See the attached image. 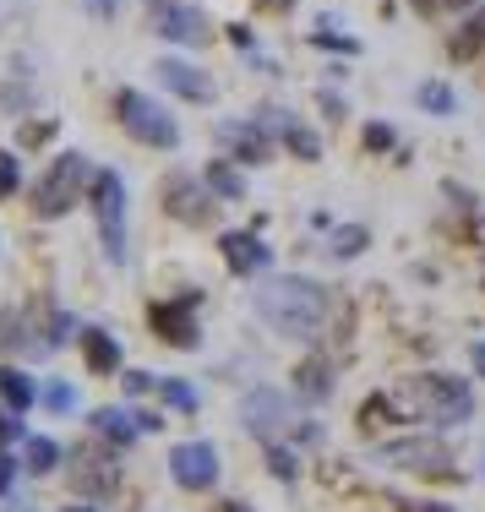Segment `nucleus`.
I'll use <instances>...</instances> for the list:
<instances>
[{
	"label": "nucleus",
	"mask_w": 485,
	"mask_h": 512,
	"mask_svg": "<svg viewBox=\"0 0 485 512\" xmlns=\"http://www.w3.org/2000/svg\"><path fill=\"white\" fill-rule=\"evenodd\" d=\"M295 376H300V387H306V398H327V387H333V382H327V365L322 360H306Z\"/></svg>",
	"instance_id": "nucleus-21"
},
{
	"label": "nucleus",
	"mask_w": 485,
	"mask_h": 512,
	"mask_svg": "<svg viewBox=\"0 0 485 512\" xmlns=\"http://www.w3.org/2000/svg\"><path fill=\"white\" fill-rule=\"evenodd\" d=\"M469 360H475V371L485 376V344H475V349H469Z\"/></svg>",
	"instance_id": "nucleus-35"
},
{
	"label": "nucleus",
	"mask_w": 485,
	"mask_h": 512,
	"mask_svg": "<svg viewBox=\"0 0 485 512\" xmlns=\"http://www.w3.org/2000/svg\"><path fill=\"white\" fill-rule=\"evenodd\" d=\"M82 180H88V158H82V153H60L55 164H50V175L39 180V191H33V207H39V218L71 213V207L82 202Z\"/></svg>",
	"instance_id": "nucleus-4"
},
{
	"label": "nucleus",
	"mask_w": 485,
	"mask_h": 512,
	"mask_svg": "<svg viewBox=\"0 0 485 512\" xmlns=\"http://www.w3.org/2000/svg\"><path fill=\"white\" fill-rule=\"evenodd\" d=\"M55 458H60V447L50 442V436H28V469L33 474H50Z\"/></svg>",
	"instance_id": "nucleus-20"
},
{
	"label": "nucleus",
	"mask_w": 485,
	"mask_h": 512,
	"mask_svg": "<svg viewBox=\"0 0 485 512\" xmlns=\"http://www.w3.org/2000/svg\"><path fill=\"white\" fill-rule=\"evenodd\" d=\"M164 207H169V218H180V224H208L213 218V191H208V180H186V175H175L164 186Z\"/></svg>",
	"instance_id": "nucleus-8"
},
{
	"label": "nucleus",
	"mask_w": 485,
	"mask_h": 512,
	"mask_svg": "<svg viewBox=\"0 0 485 512\" xmlns=\"http://www.w3.org/2000/svg\"><path fill=\"white\" fill-rule=\"evenodd\" d=\"M393 142H398L393 126H366V148H371V153H387Z\"/></svg>",
	"instance_id": "nucleus-27"
},
{
	"label": "nucleus",
	"mask_w": 485,
	"mask_h": 512,
	"mask_svg": "<svg viewBox=\"0 0 485 512\" xmlns=\"http://www.w3.org/2000/svg\"><path fill=\"white\" fill-rule=\"evenodd\" d=\"M420 104L436 109V115H447V109H453V88H447V82H426V88H420Z\"/></svg>",
	"instance_id": "nucleus-24"
},
{
	"label": "nucleus",
	"mask_w": 485,
	"mask_h": 512,
	"mask_svg": "<svg viewBox=\"0 0 485 512\" xmlns=\"http://www.w3.org/2000/svg\"><path fill=\"white\" fill-rule=\"evenodd\" d=\"M197 300L202 295H186V300H175V306H159L153 311V333H159L164 344H175V349H197V322H191Z\"/></svg>",
	"instance_id": "nucleus-11"
},
{
	"label": "nucleus",
	"mask_w": 485,
	"mask_h": 512,
	"mask_svg": "<svg viewBox=\"0 0 485 512\" xmlns=\"http://www.w3.org/2000/svg\"><path fill=\"white\" fill-rule=\"evenodd\" d=\"M169 474H175V485H186V491H208L218 480L213 442H180L175 453H169Z\"/></svg>",
	"instance_id": "nucleus-6"
},
{
	"label": "nucleus",
	"mask_w": 485,
	"mask_h": 512,
	"mask_svg": "<svg viewBox=\"0 0 485 512\" xmlns=\"http://www.w3.org/2000/svg\"><path fill=\"white\" fill-rule=\"evenodd\" d=\"M218 251H224L229 273H257V267H268V246H262L251 229H229V235L218 240Z\"/></svg>",
	"instance_id": "nucleus-12"
},
{
	"label": "nucleus",
	"mask_w": 485,
	"mask_h": 512,
	"mask_svg": "<svg viewBox=\"0 0 485 512\" xmlns=\"http://www.w3.org/2000/svg\"><path fill=\"white\" fill-rule=\"evenodd\" d=\"M360 251H366V229L360 224H349V229L333 235V256H360Z\"/></svg>",
	"instance_id": "nucleus-23"
},
{
	"label": "nucleus",
	"mask_w": 485,
	"mask_h": 512,
	"mask_svg": "<svg viewBox=\"0 0 485 512\" xmlns=\"http://www.w3.org/2000/svg\"><path fill=\"white\" fill-rule=\"evenodd\" d=\"M148 387H153L148 371H126V393H148Z\"/></svg>",
	"instance_id": "nucleus-30"
},
{
	"label": "nucleus",
	"mask_w": 485,
	"mask_h": 512,
	"mask_svg": "<svg viewBox=\"0 0 485 512\" xmlns=\"http://www.w3.org/2000/svg\"><path fill=\"white\" fill-rule=\"evenodd\" d=\"M284 414H289V409L278 404L273 393H257V398H246V425H251V431H262V436H273Z\"/></svg>",
	"instance_id": "nucleus-16"
},
{
	"label": "nucleus",
	"mask_w": 485,
	"mask_h": 512,
	"mask_svg": "<svg viewBox=\"0 0 485 512\" xmlns=\"http://www.w3.org/2000/svg\"><path fill=\"white\" fill-rule=\"evenodd\" d=\"M93 11H99V17H109V11H115V0H88Z\"/></svg>",
	"instance_id": "nucleus-36"
},
{
	"label": "nucleus",
	"mask_w": 485,
	"mask_h": 512,
	"mask_svg": "<svg viewBox=\"0 0 485 512\" xmlns=\"http://www.w3.org/2000/svg\"><path fill=\"white\" fill-rule=\"evenodd\" d=\"M382 463H398V469H415V474H453V458H447V447L431 442V436H415V442L382 447Z\"/></svg>",
	"instance_id": "nucleus-9"
},
{
	"label": "nucleus",
	"mask_w": 485,
	"mask_h": 512,
	"mask_svg": "<svg viewBox=\"0 0 485 512\" xmlns=\"http://www.w3.org/2000/svg\"><path fill=\"white\" fill-rule=\"evenodd\" d=\"M66 512H93V507H66Z\"/></svg>",
	"instance_id": "nucleus-39"
},
{
	"label": "nucleus",
	"mask_w": 485,
	"mask_h": 512,
	"mask_svg": "<svg viewBox=\"0 0 485 512\" xmlns=\"http://www.w3.org/2000/svg\"><path fill=\"white\" fill-rule=\"evenodd\" d=\"M0 398L11 404V414H22V409L33 404V382L22 371H0Z\"/></svg>",
	"instance_id": "nucleus-19"
},
{
	"label": "nucleus",
	"mask_w": 485,
	"mask_h": 512,
	"mask_svg": "<svg viewBox=\"0 0 485 512\" xmlns=\"http://www.w3.org/2000/svg\"><path fill=\"white\" fill-rule=\"evenodd\" d=\"M82 355H88V365L99 376H115L120 371V349H115V338L99 333V327H82Z\"/></svg>",
	"instance_id": "nucleus-14"
},
{
	"label": "nucleus",
	"mask_w": 485,
	"mask_h": 512,
	"mask_svg": "<svg viewBox=\"0 0 485 512\" xmlns=\"http://www.w3.org/2000/svg\"><path fill=\"white\" fill-rule=\"evenodd\" d=\"M77 480H82V485H93V491H115V463L99 458V453H82Z\"/></svg>",
	"instance_id": "nucleus-18"
},
{
	"label": "nucleus",
	"mask_w": 485,
	"mask_h": 512,
	"mask_svg": "<svg viewBox=\"0 0 485 512\" xmlns=\"http://www.w3.org/2000/svg\"><path fill=\"white\" fill-rule=\"evenodd\" d=\"M224 512H246V507H240V502H229V507H224Z\"/></svg>",
	"instance_id": "nucleus-37"
},
{
	"label": "nucleus",
	"mask_w": 485,
	"mask_h": 512,
	"mask_svg": "<svg viewBox=\"0 0 485 512\" xmlns=\"http://www.w3.org/2000/svg\"><path fill=\"white\" fill-rule=\"evenodd\" d=\"M44 404H50V409H60V414H66L71 404H77V393H71V387H66V382H50V387H44Z\"/></svg>",
	"instance_id": "nucleus-26"
},
{
	"label": "nucleus",
	"mask_w": 485,
	"mask_h": 512,
	"mask_svg": "<svg viewBox=\"0 0 485 512\" xmlns=\"http://www.w3.org/2000/svg\"><path fill=\"white\" fill-rule=\"evenodd\" d=\"M93 213H99V235H104V256L126 262V180L115 169L93 175Z\"/></svg>",
	"instance_id": "nucleus-3"
},
{
	"label": "nucleus",
	"mask_w": 485,
	"mask_h": 512,
	"mask_svg": "<svg viewBox=\"0 0 485 512\" xmlns=\"http://www.w3.org/2000/svg\"><path fill=\"white\" fill-rule=\"evenodd\" d=\"M93 431L109 436V442H120V447H131L142 425H137V414H126V409H99L93 414Z\"/></svg>",
	"instance_id": "nucleus-15"
},
{
	"label": "nucleus",
	"mask_w": 485,
	"mask_h": 512,
	"mask_svg": "<svg viewBox=\"0 0 485 512\" xmlns=\"http://www.w3.org/2000/svg\"><path fill=\"white\" fill-rule=\"evenodd\" d=\"M11 436H22V425L11 420V414H0V442H11Z\"/></svg>",
	"instance_id": "nucleus-32"
},
{
	"label": "nucleus",
	"mask_w": 485,
	"mask_h": 512,
	"mask_svg": "<svg viewBox=\"0 0 485 512\" xmlns=\"http://www.w3.org/2000/svg\"><path fill=\"white\" fill-rule=\"evenodd\" d=\"M153 33L169 39V44H213V22L202 17V11H191V6H159Z\"/></svg>",
	"instance_id": "nucleus-10"
},
{
	"label": "nucleus",
	"mask_w": 485,
	"mask_h": 512,
	"mask_svg": "<svg viewBox=\"0 0 485 512\" xmlns=\"http://www.w3.org/2000/svg\"><path fill=\"white\" fill-rule=\"evenodd\" d=\"M257 316L273 327V333H289V338H311L327 316V295L322 284L311 278H268L257 289Z\"/></svg>",
	"instance_id": "nucleus-1"
},
{
	"label": "nucleus",
	"mask_w": 485,
	"mask_h": 512,
	"mask_svg": "<svg viewBox=\"0 0 485 512\" xmlns=\"http://www.w3.org/2000/svg\"><path fill=\"white\" fill-rule=\"evenodd\" d=\"M159 77H164L169 93H180V99H191V104L213 99V77H202V71L186 66V60H159Z\"/></svg>",
	"instance_id": "nucleus-13"
},
{
	"label": "nucleus",
	"mask_w": 485,
	"mask_h": 512,
	"mask_svg": "<svg viewBox=\"0 0 485 512\" xmlns=\"http://www.w3.org/2000/svg\"><path fill=\"white\" fill-rule=\"evenodd\" d=\"M213 142L224 148L229 158H240V164H268V153H273V142H268V131H257V120H218L213 126Z\"/></svg>",
	"instance_id": "nucleus-7"
},
{
	"label": "nucleus",
	"mask_w": 485,
	"mask_h": 512,
	"mask_svg": "<svg viewBox=\"0 0 485 512\" xmlns=\"http://www.w3.org/2000/svg\"><path fill=\"white\" fill-rule=\"evenodd\" d=\"M284 142H289V148H295L300 158H322V142L311 137L306 126H295V120H284Z\"/></svg>",
	"instance_id": "nucleus-22"
},
{
	"label": "nucleus",
	"mask_w": 485,
	"mask_h": 512,
	"mask_svg": "<svg viewBox=\"0 0 485 512\" xmlns=\"http://www.w3.org/2000/svg\"><path fill=\"white\" fill-rule=\"evenodd\" d=\"M404 512H453V507H436V502H404Z\"/></svg>",
	"instance_id": "nucleus-34"
},
{
	"label": "nucleus",
	"mask_w": 485,
	"mask_h": 512,
	"mask_svg": "<svg viewBox=\"0 0 485 512\" xmlns=\"http://www.w3.org/2000/svg\"><path fill=\"white\" fill-rule=\"evenodd\" d=\"M398 404H404L415 420H431V425H464L469 409H475V398H469V387L458 382V376H409L404 393H398Z\"/></svg>",
	"instance_id": "nucleus-2"
},
{
	"label": "nucleus",
	"mask_w": 485,
	"mask_h": 512,
	"mask_svg": "<svg viewBox=\"0 0 485 512\" xmlns=\"http://www.w3.org/2000/svg\"><path fill=\"white\" fill-rule=\"evenodd\" d=\"M11 474H17V463H11L6 453H0V491H6V485H11Z\"/></svg>",
	"instance_id": "nucleus-33"
},
{
	"label": "nucleus",
	"mask_w": 485,
	"mask_h": 512,
	"mask_svg": "<svg viewBox=\"0 0 485 512\" xmlns=\"http://www.w3.org/2000/svg\"><path fill=\"white\" fill-rule=\"evenodd\" d=\"M6 191H17V158L0 153V197H6Z\"/></svg>",
	"instance_id": "nucleus-28"
},
{
	"label": "nucleus",
	"mask_w": 485,
	"mask_h": 512,
	"mask_svg": "<svg viewBox=\"0 0 485 512\" xmlns=\"http://www.w3.org/2000/svg\"><path fill=\"white\" fill-rule=\"evenodd\" d=\"M115 115H120V126H126L137 142H148V148H175L180 142V126L169 120V109L153 104L148 93H120Z\"/></svg>",
	"instance_id": "nucleus-5"
},
{
	"label": "nucleus",
	"mask_w": 485,
	"mask_h": 512,
	"mask_svg": "<svg viewBox=\"0 0 485 512\" xmlns=\"http://www.w3.org/2000/svg\"><path fill=\"white\" fill-rule=\"evenodd\" d=\"M159 393H164V404H175V409H197V393H191L186 382H159Z\"/></svg>",
	"instance_id": "nucleus-25"
},
{
	"label": "nucleus",
	"mask_w": 485,
	"mask_h": 512,
	"mask_svg": "<svg viewBox=\"0 0 485 512\" xmlns=\"http://www.w3.org/2000/svg\"><path fill=\"white\" fill-rule=\"evenodd\" d=\"M268 6H273V11H278V6H289V0H268Z\"/></svg>",
	"instance_id": "nucleus-38"
},
{
	"label": "nucleus",
	"mask_w": 485,
	"mask_h": 512,
	"mask_svg": "<svg viewBox=\"0 0 485 512\" xmlns=\"http://www.w3.org/2000/svg\"><path fill=\"white\" fill-rule=\"evenodd\" d=\"M273 469H278V474H284V480H289V474H295V458H289L284 447H273Z\"/></svg>",
	"instance_id": "nucleus-31"
},
{
	"label": "nucleus",
	"mask_w": 485,
	"mask_h": 512,
	"mask_svg": "<svg viewBox=\"0 0 485 512\" xmlns=\"http://www.w3.org/2000/svg\"><path fill=\"white\" fill-rule=\"evenodd\" d=\"M208 191H213V197H229V202H240V197H246V180H240V169H235V164H224V158H213V164H208Z\"/></svg>",
	"instance_id": "nucleus-17"
},
{
	"label": "nucleus",
	"mask_w": 485,
	"mask_h": 512,
	"mask_svg": "<svg viewBox=\"0 0 485 512\" xmlns=\"http://www.w3.org/2000/svg\"><path fill=\"white\" fill-rule=\"evenodd\" d=\"M415 6L436 17V11H464V6H475V0H415Z\"/></svg>",
	"instance_id": "nucleus-29"
}]
</instances>
